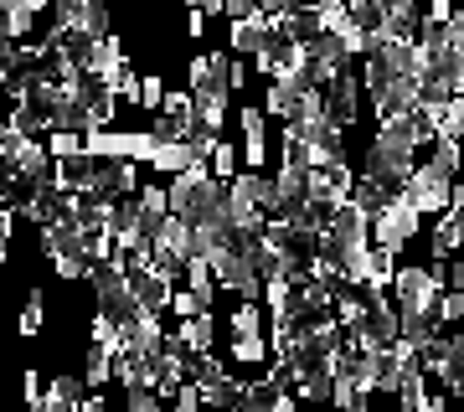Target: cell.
Returning a JSON list of instances; mask_svg holds the SVG:
<instances>
[{"label":"cell","instance_id":"obj_34","mask_svg":"<svg viewBox=\"0 0 464 412\" xmlns=\"http://www.w3.org/2000/svg\"><path fill=\"white\" fill-rule=\"evenodd\" d=\"M170 314H176V320H191V314H201L197 310V294H191V289H170V304H166Z\"/></svg>","mask_w":464,"mask_h":412},{"label":"cell","instance_id":"obj_25","mask_svg":"<svg viewBox=\"0 0 464 412\" xmlns=\"http://www.w3.org/2000/svg\"><path fill=\"white\" fill-rule=\"evenodd\" d=\"M42 145H47V160L57 165V160H72V155L83 149V134H72V129H47V139H42Z\"/></svg>","mask_w":464,"mask_h":412},{"label":"cell","instance_id":"obj_36","mask_svg":"<svg viewBox=\"0 0 464 412\" xmlns=\"http://www.w3.org/2000/svg\"><path fill=\"white\" fill-rule=\"evenodd\" d=\"M42 387H47V381H42V366H26V371H21V397H26V402H36V397H42Z\"/></svg>","mask_w":464,"mask_h":412},{"label":"cell","instance_id":"obj_15","mask_svg":"<svg viewBox=\"0 0 464 412\" xmlns=\"http://www.w3.org/2000/svg\"><path fill=\"white\" fill-rule=\"evenodd\" d=\"M181 279H186V289L197 294V310H212V304H217V279H212V268L201 263V258H186V263H181Z\"/></svg>","mask_w":464,"mask_h":412},{"label":"cell","instance_id":"obj_10","mask_svg":"<svg viewBox=\"0 0 464 412\" xmlns=\"http://www.w3.org/2000/svg\"><path fill=\"white\" fill-rule=\"evenodd\" d=\"M459 243H464V212H439L433 216V227H429L433 263H449V258L459 253Z\"/></svg>","mask_w":464,"mask_h":412},{"label":"cell","instance_id":"obj_31","mask_svg":"<svg viewBox=\"0 0 464 412\" xmlns=\"http://www.w3.org/2000/svg\"><path fill=\"white\" fill-rule=\"evenodd\" d=\"M11 243H16V212L0 201V268L11 263Z\"/></svg>","mask_w":464,"mask_h":412},{"label":"cell","instance_id":"obj_42","mask_svg":"<svg viewBox=\"0 0 464 412\" xmlns=\"http://www.w3.org/2000/svg\"><path fill=\"white\" fill-rule=\"evenodd\" d=\"M449 289H459V294H464V263H459V258H449Z\"/></svg>","mask_w":464,"mask_h":412},{"label":"cell","instance_id":"obj_22","mask_svg":"<svg viewBox=\"0 0 464 412\" xmlns=\"http://www.w3.org/2000/svg\"><path fill=\"white\" fill-rule=\"evenodd\" d=\"M42 392H52L57 397V402H67V407H72V402H83V377H78V371H52V381L47 387H42Z\"/></svg>","mask_w":464,"mask_h":412},{"label":"cell","instance_id":"obj_4","mask_svg":"<svg viewBox=\"0 0 464 412\" xmlns=\"http://www.w3.org/2000/svg\"><path fill=\"white\" fill-rule=\"evenodd\" d=\"M449 186H454V176H444L433 160H418L413 170H408V181H402V196H408V206L429 222V216H439L449 206Z\"/></svg>","mask_w":464,"mask_h":412},{"label":"cell","instance_id":"obj_18","mask_svg":"<svg viewBox=\"0 0 464 412\" xmlns=\"http://www.w3.org/2000/svg\"><path fill=\"white\" fill-rule=\"evenodd\" d=\"M459 134H464V93H454L433 109V139H459Z\"/></svg>","mask_w":464,"mask_h":412},{"label":"cell","instance_id":"obj_37","mask_svg":"<svg viewBox=\"0 0 464 412\" xmlns=\"http://www.w3.org/2000/svg\"><path fill=\"white\" fill-rule=\"evenodd\" d=\"M243 88H248V62H243V57H232V67H227V93L237 99Z\"/></svg>","mask_w":464,"mask_h":412},{"label":"cell","instance_id":"obj_48","mask_svg":"<svg viewBox=\"0 0 464 412\" xmlns=\"http://www.w3.org/2000/svg\"><path fill=\"white\" fill-rule=\"evenodd\" d=\"M103 5H114V0H103Z\"/></svg>","mask_w":464,"mask_h":412},{"label":"cell","instance_id":"obj_41","mask_svg":"<svg viewBox=\"0 0 464 412\" xmlns=\"http://www.w3.org/2000/svg\"><path fill=\"white\" fill-rule=\"evenodd\" d=\"M78 412H114V407L103 402V392H83V402H78Z\"/></svg>","mask_w":464,"mask_h":412},{"label":"cell","instance_id":"obj_8","mask_svg":"<svg viewBox=\"0 0 464 412\" xmlns=\"http://www.w3.org/2000/svg\"><path fill=\"white\" fill-rule=\"evenodd\" d=\"M166 335L186 350V356H217V314L212 310L191 314V320H176Z\"/></svg>","mask_w":464,"mask_h":412},{"label":"cell","instance_id":"obj_49","mask_svg":"<svg viewBox=\"0 0 464 412\" xmlns=\"http://www.w3.org/2000/svg\"><path fill=\"white\" fill-rule=\"evenodd\" d=\"M201 412H207V407H201Z\"/></svg>","mask_w":464,"mask_h":412},{"label":"cell","instance_id":"obj_17","mask_svg":"<svg viewBox=\"0 0 464 412\" xmlns=\"http://www.w3.org/2000/svg\"><path fill=\"white\" fill-rule=\"evenodd\" d=\"M227 356H232V366L258 371V366L268 361V340L264 335H227Z\"/></svg>","mask_w":464,"mask_h":412},{"label":"cell","instance_id":"obj_45","mask_svg":"<svg viewBox=\"0 0 464 412\" xmlns=\"http://www.w3.org/2000/svg\"><path fill=\"white\" fill-rule=\"evenodd\" d=\"M0 294H5V268H0Z\"/></svg>","mask_w":464,"mask_h":412},{"label":"cell","instance_id":"obj_3","mask_svg":"<svg viewBox=\"0 0 464 412\" xmlns=\"http://www.w3.org/2000/svg\"><path fill=\"white\" fill-rule=\"evenodd\" d=\"M88 289H93V310L103 314V320H114L119 330L124 325H134V320H140V299H134V289H130V279H124V268H93V273H88Z\"/></svg>","mask_w":464,"mask_h":412},{"label":"cell","instance_id":"obj_11","mask_svg":"<svg viewBox=\"0 0 464 412\" xmlns=\"http://www.w3.org/2000/svg\"><path fill=\"white\" fill-rule=\"evenodd\" d=\"M304 93H310V88H299V82H279V78H268L264 103H258V109H264V119H268V124H289Z\"/></svg>","mask_w":464,"mask_h":412},{"label":"cell","instance_id":"obj_43","mask_svg":"<svg viewBox=\"0 0 464 412\" xmlns=\"http://www.w3.org/2000/svg\"><path fill=\"white\" fill-rule=\"evenodd\" d=\"M11 109V88H5V78H0V114Z\"/></svg>","mask_w":464,"mask_h":412},{"label":"cell","instance_id":"obj_24","mask_svg":"<svg viewBox=\"0 0 464 412\" xmlns=\"http://www.w3.org/2000/svg\"><path fill=\"white\" fill-rule=\"evenodd\" d=\"M88 346H103V350H124V330H119L114 320H103V314L93 310V320H88Z\"/></svg>","mask_w":464,"mask_h":412},{"label":"cell","instance_id":"obj_46","mask_svg":"<svg viewBox=\"0 0 464 412\" xmlns=\"http://www.w3.org/2000/svg\"><path fill=\"white\" fill-rule=\"evenodd\" d=\"M299 5H320V0H299Z\"/></svg>","mask_w":464,"mask_h":412},{"label":"cell","instance_id":"obj_21","mask_svg":"<svg viewBox=\"0 0 464 412\" xmlns=\"http://www.w3.org/2000/svg\"><path fill=\"white\" fill-rule=\"evenodd\" d=\"M47 263H52V273H57L63 283H88V273H93V263L78 258V253H52Z\"/></svg>","mask_w":464,"mask_h":412},{"label":"cell","instance_id":"obj_12","mask_svg":"<svg viewBox=\"0 0 464 412\" xmlns=\"http://www.w3.org/2000/svg\"><path fill=\"white\" fill-rule=\"evenodd\" d=\"M191 165H207V160H201L186 139H166V145H155V155L145 160V170H155L160 181H170L176 170H191Z\"/></svg>","mask_w":464,"mask_h":412},{"label":"cell","instance_id":"obj_40","mask_svg":"<svg viewBox=\"0 0 464 412\" xmlns=\"http://www.w3.org/2000/svg\"><path fill=\"white\" fill-rule=\"evenodd\" d=\"M186 36H191V42L207 36V16H201V11H186Z\"/></svg>","mask_w":464,"mask_h":412},{"label":"cell","instance_id":"obj_9","mask_svg":"<svg viewBox=\"0 0 464 412\" xmlns=\"http://www.w3.org/2000/svg\"><path fill=\"white\" fill-rule=\"evenodd\" d=\"M150 247H155V253H166L170 263H186V258H197V232L186 227L181 216H160V222H155V232H150Z\"/></svg>","mask_w":464,"mask_h":412},{"label":"cell","instance_id":"obj_47","mask_svg":"<svg viewBox=\"0 0 464 412\" xmlns=\"http://www.w3.org/2000/svg\"><path fill=\"white\" fill-rule=\"evenodd\" d=\"M356 412H372V407H356Z\"/></svg>","mask_w":464,"mask_h":412},{"label":"cell","instance_id":"obj_28","mask_svg":"<svg viewBox=\"0 0 464 412\" xmlns=\"http://www.w3.org/2000/svg\"><path fill=\"white\" fill-rule=\"evenodd\" d=\"M160 99H166V78H160V72H140V93H134V109L155 114V109H160Z\"/></svg>","mask_w":464,"mask_h":412},{"label":"cell","instance_id":"obj_29","mask_svg":"<svg viewBox=\"0 0 464 412\" xmlns=\"http://www.w3.org/2000/svg\"><path fill=\"white\" fill-rule=\"evenodd\" d=\"M429 160L444 170V176H459V139H429Z\"/></svg>","mask_w":464,"mask_h":412},{"label":"cell","instance_id":"obj_26","mask_svg":"<svg viewBox=\"0 0 464 412\" xmlns=\"http://www.w3.org/2000/svg\"><path fill=\"white\" fill-rule=\"evenodd\" d=\"M134 201H140V212H145L150 222H160V216L170 212V206H166V186H160V181H140Z\"/></svg>","mask_w":464,"mask_h":412},{"label":"cell","instance_id":"obj_33","mask_svg":"<svg viewBox=\"0 0 464 412\" xmlns=\"http://www.w3.org/2000/svg\"><path fill=\"white\" fill-rule=\"evenodd\" d=\"M212 82V57L197 52V57H186V88H207Z\"/></svg>","mask_w":464,"mask_h":412},{"label":"cell","instance_id":"obj_5","mask_svg":"<svg viewBox=\"0 0 464 412\" xmlns=\"http://www.w3.org/2000/svg\"><path fill=\"white\" fill-rule=\"evenodd\" d=\"M320 99H325V119H331L335 129L351 134V124H362V78H356V67L325 82Z\"/></svg>","mask_w":464,"mask_h":412},{"label":"cell","instance_id":"obj_1","mask_svg":"<svg viewBox=\"0 0 464 412\" xmlns=\"http://www.w3.org/2000/svg\"><path fill=\"white\" fill-rule=\"evenodd\" d=\"M439 294H444V263H402L392 268V283H387V299L398 320H433L439 325ZM444 330V325H439Z\"/></svg>","mask_w":464,"mask_h":412},{"label":"cell","instance_id":"obj_7","mask_svg":"<svg viewBox=\"0 0 464 412\" xmlns=\"http://www.w3.org/2000/svg\"><path fill=\"white\" fill-rule=\"evenodd\" d=\"M268 42H274V21H268L264 11H253V16L227 21V42H222V47H227L232 57H243V62H248L253 52H264Z\"/></svg>","mask_w":464,"mask_h":412},{"label":"cell","instance_id":"obj_14","mask_svg":"<svg viewBox=\"0 0 464 412\" xmlns=\"http://www.w3.org/2000/svg\"><path fill=\"white\" fill-rule=\"evenodd\" d=\"M268 314L258 299H232V314H227V335H264Z\"/></svg>","mask_w":464,"mask_h":412},{"label":"cell","instance_id":"obj_35","mask_svg":"<svg viewBox=\"0 0 464 412\" xmlns=\"http://www.w3.org/2000/svg\"><path fill=\"white\" fill-rule=\"evenodd\" d=\"M155 407H160V397L145 392V387H134V392H124V407L119 412H155Z\"/></svg>","mask_w":464,"mask_h":412},{"label":"cell","instance_id":"obj_16","mask_svg":"<svg viewBox=\"0 0 464 412\" xmlns=\"http://www.w3.org/2000/svg\"><path fill=\"white\" fill-rule=\"evenodd\" d=\"M47 330V289H26V304H21V320H16V335H26V340H36Z\"/></svg>","mask_w":464,"mask_h":412},{"label":"cell","instance_id":"obj_20","mask_svg":"<svg viewBox=\"0 0 464 412\" xmlns=\"http://www.w3.org/2000/svg\"><path fill=\"white\" fill-rule=\"evenodd\" d=\"M237 170H243V165H237V145H232V139H217L212 155H207V176H212V181H232Z\"/></svg>","mask_w":464,"mask_h":412},{"label":"cell","instance_id":"obj_23","mask_svg":"<svg viewBox=\"0 0 464 412\" xmlns=\"http://www.w3.org/2000/svg\"><path fill=\"white\" fill-rule=\"evenodd\" d=\"M268 129H258V134H243V155H237V165L243 170H268Z\"/></svg>","mask_w":464,"mask_h":412},{"label":"cell","instance_id":"obj_6","mask_svg":"<svg viewBox=\"0 0 464 412\" xmlns=\"http://www.w3.org/2000/svg\"><path fill=\"white\" fill-rule=\"evenodd\" d=\"M186 93H191V124L222 139V129H227V119H232V93L222 88V82H207V88H186Z\"/></svg>","mask_w":464,"mask_h":412},{"label":"cell","instance_id":"obj_39","mask_svg":"<svg viewBox=\"0 0 464 412\" xmlns=\"http://www.w3.org/2000/svg\"><path fill=\"white\" fill-rule=\"evenodd\" d=\"M258 5H264V0H222V16H227V21H237V16H253Z\"/></svg>","mask_w":464,"mask_h":412},{"label":"cell","instance_id":"obj_13","mask_svg":"<svg viewBox=\"0 0 464 412\" xmlns=\"http://www.w3.org/2000/svg\"><path fill=\"white\" fill-rule=\"evenodd\" d=\"M227 206H258L268 216V170H237L227 181Z\"/></svg>","mask_w":464,"mask_h":412},{"label":"cell","instance_id":"obj_38","mask_svg":"<svg viewBox=\"0 0 464 412\" xmlns=\"http://www.w3.org/2000/svg\"><path fill=\"white\" fill-rule=\"evenodd\" d=\"M449 407H454V397L439 392V387H429V392H423V402H418V412H449Z\"/></svg>","mask_w":464,"mask_h":412},{"label":"cell","instance_id":"obj_44","mask_svg":"<svg viewBox=\"0 0 464 412\" xmlns=\"http://www.w3.org/2000/svg\"><path fill=\"white\" fill-rule=\"evenodd\" d=\"M155 412H176V407H170V402H160V407H155Z\"/></svg>","mask_w":464,"mask_h":412},{"label":"cell","instance_id":"obj_30","mask_svg":"<svg viewBox=\"0 0 464 412\" xmlns=\"http://www.w3.org/2000/svg\"><path fill=\"white\" fill-rule=\"evenodd\" d=\"M155 114L176 119V124H191V93H186V88H166V99H160Z\"/></svg>","mask_w":464,"mask_h":412},{"label":"cell","instance_id":"obj_32","mask_svg":"<svg viewBox=\"0 0 464 412\" xmlns=\"http://www.w3.org/2000/svg\"><path fill=\"white\" fill-rule=\"evenodd\" d=\"M464 320V294L459 289H444L439 294V325H459Z\"/></svg>","mask_w":464,"mask_h":412},{"label":"cell","instance_id":"obj_19","mask_svg":"<svg viewBox=\"0 0 464 412\" xmlns=\"http://www.w3.org/2000/svg\"><path fill=\"white\" fill-rule=\"evenodd\" d=\"M109 356H114V350H103V346L83 350V371H78V377H83L88 392H103V387H109Z\"/></svg>","mask_w":464,"mask_h":412},{"label":"cell","instance_id":"obj_27","mask_svg":"<svg viewBox=\"0 0 464 412\" xmlns=\"http://www.w3.org/2000/svg\"><path fill=\"white\" fill-rule=\"evenodd\" d=\"M387 196H392V191H382V186H377V181H366V176H356V181H351V206H362L366 216L377 212Z\"/></svg>","mask_w":464,"mask_h":412},{"label":"cell","instance_id":"obj_2","mask_svg":"<svg viewBox=\"0 0 464 412\" xmlns=\"http://www.w3.org/2000/svg\"><path fill=\"white\" fill-rule=\"evenodd\" d=\"M366 237H372V247H382V253L402 258V253H408V247L423 237V216L408 206V196H402V191H392V196H387L377 212H372V222H366Z\"/></svg>","mask_w":464,"mask_h":412}]
</instances>
